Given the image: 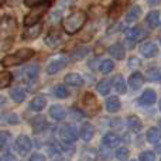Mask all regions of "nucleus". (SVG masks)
<instances>
[{
  "instance_id": "obj_1",
  "label": "nucleus",
  "mask_w": 161,
  "mask_h": 161,
  "mask_svg": "<svg viewBox=\"0 0 161 161\" xmlns=\"http://www.w3.org/2000/svg\"><path fill=\"white\" fill-rule=\"evenodd\" d=\"M86 23V13L83 10H75L67 16L62 20V28L67 34L72 36V34L78 33L80 28L85 25Z\"/></svg>"
},
{
  "instance_id": "obj_19",
  "label": "nucleus",
  "mask_w": 161,
  "mask_h": 161,
  "mask_svg": "<svg viewBox=\"0 0 161 161\" xmlns=\"http://www.w3.org/2000/svg\"><path fill=\"white\" fill-rule=\"evenodd\" d=\"M109 54H110L114 59H123L126 57V48L123 47L122 44L116 42V44L109 47Z\"/></svg>"
},
{
  "instance_id": "obj_15",
  "label": "nucleus",
  "mask_w": 161,
  "mask_h": 161,
  "mask_svg": "<svg viewBox=\"0 0 161 161\" xmlns=\"http://www.w3.org/2000/svg\"><path fill=\"white\" fill-rule=\"evenodd\" d=\"M61 42H62L61 33L57 31V30H51L50 33L47 34V37H45V44H47L48 47H51V48L58 47Z\"/></svg>"
},
{
  "instance_id": "obj_43",
  "label": "nucleus",
  "mask_w": 161,
  "mask_h": 161,
  "mask_svg": "<svg viewBox=\"0 0 161 161\" xmlns=\"http://www.w3.org/2000/svg\"><path fill=\"white\" fill-rule=\"evenodd\" d=\"M51 0H24V3L27 6H30V7H33V6L36 4H41V3H50Z\"/></svg>"
},
{
  "instance_id": "obj_56",
  "label": "nucleus",
  "mask_w": 161,
  "mask_h": 161,
  "mask_svg": "<svg viewBox=\"0 0 161 161\" xmlns=\"http://www.w3.org/2000/svg\"><path fill=\"white\" fill-rule=\"evenodd\" d=\"M160 42H161V38H160Z\"/></svg>"
},
{
  "instance_id": "obj_55",
  "label": "nucleus",
  "mask_w": 161,
  "mask_h": 161,
  "mask_svg": "<svg viewBox=\"0 0 161 161\" xmlns=\"http://www.w3.org/2000/svg\"><path fill=\"white\" fill-rule=\"evenodd\" d=\"M131 161H136V160H131Z\"/></svg>"
},
{
  "instance_id": "obj_10",
  "label": "nucleus",
  "mask_w": 161,
  "mask_h": 161,
  "mask_svg": "<svg viewBox=\"0 0 161 161\" xmlns=\"http://www.w3.org/2000/svg\"><path fill=\"white\" fill-rule=\"evenodd\" d=\"M157 53H158V47L151 41H146L140 45V54L144 58H153L157 55Z\"/></svg>"
},
{
  "instance_id": "obj_50",
  "label": "nucleus",
  "mask_w": 161,
  "mask_h": 161,
  "mask_svg": "<svg viewBox=\"0 0 161 161\" xmlns=\"http://www.w3.org/2000/svg\"><path fill=\"white\" fill-rule=\"evenodd\" d=\"M4 103H6V97L4 96H0V108H2Z\"/></svg>"
},
{
  "instance_id": "obj_21",
  "label": "nucleus",
  "mask_w": 161,
  "mask_h": 161,
  "mask_svg": "<svg viewBox=\"0 0 161 161\" xmlns=\"http://www.w3.org/2000/svg\"><path fill=\"white\" fill-rule=\"evenodd\" d=\"M105 105H106V110H108L109 113H116V112H119L120 106H122L117 96H109L108 99H106Z\"/></svg>"
},
{
  "instance_id": "obj_17",
  "label": "nucleus",
  "mask_w": 161,
  "mask_h": 161,
  "mask_svg": "<svg viewBox=\"0 0 161 161\" xmlns=\"http://www.w3.org/2000/svg\"><path fill=\"white\" fill-rule=\"evenodd\" d=\"M126 123H127V127L130 129L133 133H139L143 127L142 120H140V117L136 116V114H130V116L127 117V120H126Z\"/></svg>"
},
{
  "instance_id": "obj_40",
  "label": "nucleus",
  "mask_w": 161,
  "mask_h": 161,
  "mask_svg": "<svg viewBox=\"0 0 161 161\" xmlns=\"http://www.w3.org/2000/svg\"><path fill=\"white\" fill-rule=\"evenodd\" d=\"M69 114H71V119L72 120H80L83 116H85V113H83L80 109H78V108H71L69 109Z\"/></svg>"
},
{
  "instance_id": "obj_12",
  "label": "nucleus",
  "mask_w": 161,
  "mask_h": 161,
  "mask_svg": "<svg viewBox=\"0 0 161 161\" xmlns=\"http://www.w3.org/2000/svg\"><path fill=\"white\" fill-rule=\"evenodd\" d=\"M64 82L69 86H74V88H80V86H83V83H85V79H83L82 75L78 72H71V74H68V75H65Z\"/></svg>"
},
{
  "instance_id": "obj_51",
  "label": "nucleus",
  "mask_w": 161,
  "mask_h": 161,
  "mask_svg": "<svg viewBox=\"0 0 161 161\" xmlns=\"http://www.w3.org/2000/svg\"><path fill=\"white\" fill-rule=\"evenodd\" d=\"M157 153H161V146L160 147H157Z\"/></svg>"
},
{
  "instance_id": "obj_14",
  "label": "nucleus",
  "mask_w": 161,
  "mask_h": 161,
  "mask_svg": "<svg viewBox=\"0 0 161 161\" xmlns=\"http://www.w3.org/2000/svg\"><path fill=\"white\" fill-rule=\"evenodd\" d=\"M95 136V127L91 123H83L79 129V137L83 140V142H91Z\"/></svg>"
},
{
  "instance_id": "obj_11",
  "label": "nucleus",
  "mask_w": 161,
  "mask_h": 161,
  "mask_svg": "<svg viewBox=\"0 0 161 161\" xmlns=\"http://www.w3.org/2000/svg\"><path fill=\"white\" fill-rule=\"evenodd\" d=\"M38 71H40V67L37 64L27 65V67L23 68V71H21L23 78H24L25 82H33V80H36L37 76H38Z\"/></svg>"
},
{
  "instance_id": "obj_33",
  "label": "nucleus",
  "mask_w": 161,
  "mask_h": 161,
  "mask_svg": "<svg viewBox=\"0 0 161 161\" xmlns=\"http://www.w3.org/2000/svg\"><path fill=\"white\" fill-rule=\"evenodd\" d=\"M147 24L150 27H157L160 24V11L158 10H153L147 14V19H146Z\"/></svg>"
},
{
  "instance_id": "obj_7",
  "label": "nucleus",
  "mask_w": 161,
  "mask_h": 161,
  "mask_svg": "<svg viewBox=\"0 0 161 161\" xmlns=\"http://www.w3.org/2000/svg\"><path fill=\"white\" fill-rule=\"evenodd\" d=\"M16 150L20 156H27L31 151V147H33V143H31L30 137L25 136V134H20L16 139Z\"/></svg>"
},
{
  "instance_id": "obj_20",
  "label": "nucleus",
  "mask_w": 161,
  "mask_h": 161,
  "mask_svg": "<svg viewBox=\"0 0 161 161\" xmlns=\"http://www.w3.org/2000/svg\"><path fill=\"white\" fill-rule=\"evenodd\" d=\"M31 127H33V130L36 131V133H42V131H44L45 129L48 127L45 117H42V116H36L33 120H31Z\"/></svg>"
},
{
  "instance_id": "obj_9",
  "label": "nucleus",
  "mask_w": 161,
  "mask_h": 161,
  "mask_svg": "<svg viewBox=\"0 0 161 161\" xmlns=\"http://www.w3.org/2000/svg\"><path fill=\"white\" fill-rule=\"evenodd\" d=\"M41 30H42V25L40 24V23H37V24H33V25H28L27 28L24 30V33H23V40L24 41H30V40H36L37 37L41 34Z\"/></svg>"
},
{
  "instance_id": "obj_38",
  "label": "nucleus",
  "mask_w": 161,
  "mask_h": 161,
  "mask_svg": "<svg viewBox=\"0 0 161 161\" xmlns=\"http://www.w3.org/2000/svg\"><path fill=\"white\" fill-rule=\"evenodd\" d=\"M86 54H88V48H85V47L76 48V50L72 53V59H75V61H79V59L85 58Z\"/></svg>"
},
{
  "instance_id": "obj_41",
  "label": "nucleus",
  "mask_w": 161,
  "mask_h": 161,
  "mask_svg": "<svg viewBox=\"0 0 161 161\" xmlns=\"http://www.w3.org/2000/svg\"><path fill=\"white\" fill-rule=\"evenodd\" d=\"M139 161H156V154L153 151H143L139 156Z\"/></svg>"
},
{
  "instance_id": "obj_29",
  "label": "nucleus",
  "mask_w": 161,
  "mask_h": 161,
  "mask_svg": "<svg viewBox=\"0 0 161 161\" xmlns=\"http://www.w3.org/2000/svg\"><path fill=\"white\" fill-rule=\"evenodd\" d=\"M58 150L61 154H67V156H72L74 153H75V146H74L72 142H59L58 144Z\"/></svg>"
},
{
  "instance_id": "obj_54",
  "label": "nucleus",
  "mask_w": 161,
  "mask_h": 161,
  "mask_svg": "<svg viewBox=\"0 0 161 161\" xmlns=\"http://www.w3.org/2000/svg\"><path fill=\"white\" fill-rule=\"evenodd\" d=\"M4 2H6V0H0V6H2L3 3H4Z\"/></svg>"
},
{
  "instance_id": "obj_3",
  "label": "nucleus",
  "mask_w": 161,
  "mask_h": 161,
  "mask_svg": "<svg viewBox=\"0 0 161 161\" xmlns=\"http://www.w3.org/2000/svg\"><path fill=\"white\" fill-rule=\"evenodd\" d=\"M80 103L83 106V113H86L88 116H96L100 112V103L97 102V97L92 92H85L82 95Z\"/></svg>"
},
{
  "instance_id": "obj_2",
  "label": "nucleus",
  "mask_w": 161,
  "mask_h": 161,
  "mask_svg": "<svg viewBox=\"0 0 161 161\" xmlns=\"http://www.w3.org/2000/svg\"><path fill=\"white\" fill-rule=\"evenodd\" d=\"M34 55H36V51L33 48H20L14 54H8V55L3 57L0 59V65H3L6 68L14 67V65H21L24 62H27L28 59H31Z\"/></svg>"
},
{
  "instance_id": "obj_25",
  "label": "nucleus",
  "mask_w": 161,
  "mask_h": 161,
  "mask_svg": "<svg viewBox=\"0 0 161 161\" xmlns=\"http://www.w3.org/2000/svg\"><path fill=\"white\" fill-rule=\"evenodd\" d=\"M50 116L53 117L54 120H57V122H61V120L65 119V110L62 106L59 105H53L50 108Z\"/></svg>"
},
{
  "instance_id": "obj_8",
  "label": "nucleus",
  "mask_w": 161,
  "mask_h": 161,
  "mask_svg": "<svg viewBox=\"0 0 161 161\" xmlns=\"http://www.w3.org/2000/svg\"><path fill=\"white\" fill-rule=\"evenodd\" d=\"M67 65V58L65 57H55L54 59H51L50 64L47 65V74L48 75H55L57 72H59L61 69H64Z\"/></svg>"
},
{
  "instance_id": "obj_23",
  "label": "nucleus",
  "mask_w": 161,
  "mask_h": 161,
  "mask_svg": "<svg viewBox=\"0 0 161 161\" xmlns=\"http://www.w3.org/2000/svg\"><path fill=\"white\" fill-rule=\"evenodd\" d=\"M146 137H147L148 143H151V144H158V143L161 142V130L157 129V127H150L147 130Z\"/></svg>"
},
{
  "instance_id": "obj_13",
  "label": "nucleus",
  "mask_w": 161,
  "mask_h": 161,
  "mask_svg": "<svg viewBox=\"0 0 161 161\" xmlns=\"http://www.w3.org/2000/svg\"><path fill=\"white\" fill-rule=\"evenodd\" d=\"M147 36H148V33L143 27H131L129 30H126V37L129 40H133V41H139V40L144 38Z\"/></svg>"
},
{
  "instance_id": "obj_16",
  "label": "nucleus",
  "mask_w": 161,
  "mask_h": 161,
  "mask_svg": "<svg viewBox=\"0 0 161 161\" xmlns=\"http://www.w3.org/2000/svg\"><path fill=\"white\" fill-rule=\"evenodd\" d=\"M143 82H144L143 74L139 72V71L133 72V74L130 75V78H129V86H130L133 91H137V89L142 88V86H143Z\"/></svg>"
},
{
  "instance_id": "obj_27",
  "label": "nucleus",
  "mask_w": 161,
  "mask_h": 161,
  "mask_svg": "<svg viewBox=\"0 0 161 161\" xmlns=\"http://www.w3.org/2000/svg\"><path fill=\"white\" fill-rule=\"evenodd\" d=\"M47 105V100L44 96H36L33 100L30 102V110L33 112H41L42 109Z\"/></svg>"
},
{
  "instance_id": "obj_44",
  "label": "nucleus",
  "mask_w": 161,
  "mask_h": 161,
  "mask_svg": "<svg viewBox=\"0 0 161 161\" xmlns=\"http://www.w3.org/2000/svg\"><path fill=\"white\" fill-rule=\"evenodd\" d=\"M140 65V59L139 58H130L129 59V68H136V67H139Z\"/></svg>"
},
{
  "instance_id": "obj_35",
  "label": "nucleus",
  "mask_w": 161,
  "mask_h": 161,
  "mask_svg": "<svg viewBox=\"0 0 161 161\" xmlns=\"http://www.w3.org/2000/svg\"><path fill=\"white\" fill-rule=\"evenodd\" d=\"M97 157H99V158H102L103 161L110 160V157H112L110 147H108L106 144H102L99 147V150H97Z\"/></svg>"
},
{
  "instance_id": "obj_53",
  "label": "nucleus",
  "mask_w": 161,
  "mask_h": 161,
  "mask_svg": "<svg viewBox=\"0 0 161 161\" xmlns=\"http://www.w3.org/2000/svg\"><path fill=\"white\" fill-rule=\"evenodd\" d=\"M158 108H160V110H161V99H160V102H158Z\"/></svg>"
},
{
  "instance_id": "obj_26",
  "label": "nucleus",
  "mask_w": 161,
  "mask_h": 161,
  "mask_svg": "<svg viewBox=\"0 0 161 161\" xmlns=\"http://www.w3.org/2000/svg\"><path fill=\"white\" fill-rule=\"evenodd\" d=\"M112 85H113V88L116 89L117 93H126V91H127V85H126V80L123 78V75H116L113 79V82H112Z\"/></svg>"
},
{
  "instance_id": "obj_22",
  "label": "nucleus",
  "mask_w": 161,
  "mask_h": 161,
  "mask_svg": "<svg viewBox=\"0 0 161 161\" xmlns=\"http://www.w3.org/2000/svg\"><path fill=\"white\" fill-rule=\"evenodd\" d=\"M103 144H106L108 147H117V146L120 144V137L117 136L116 133H106L105 136H103V140H102Z\"/></svg>"
},
{
  "instance_id": "obj_18",
  "label": "nucleus",
  "mask_w": 161,
  "mask_h": 161,
  "mask_svg": "<svg viewBox=\"0 0 161 161\" xmlns=\"http://www.w3.org/2000/svg\"><path fill=\"white\" fill-rule=\"evenodd\" d=\"M157 100V93L156 91H153V89H146L144 92L142 93V96H140V103H143V105H154V102Z\"/></svg>"
},
{
  "instance_id": "obj_30",
  "label": "nucleus",
  "mask_w": 161,
  "mask_h": 161,
  "mask_svg": "<svg viewBox=\"0 0 161 161\" xmlns=\"http://www.w3.org/2000/svg\"><path fill=\"white\" fill-rule=\"evenodd\" d=\"M10 97L13 99V102L21 103V102H24V99H25V92L23 91L21 88H13L10 91Z\"/></svg>"
},
{
  "instance_id": "obj_34",
  "label": "nucleus",
  "mask_w": 161,
  "mask_h": 161,
  "mask_svg": "<svg viewBox=\"0 0 161 161\" xmlns=\"http://www.w3.org/2000/svg\"><path fill=\"white\" fill-rule=\"evenodd\" d=\"M13 80V75L7 71H0V89L7 88Z\"/></svg>"
},
{
  "instance_id": "obj_24",
  "label": "nucleus",
  "mask_w": 161,
  "mask_h": 161,
  "mask_svg": "<svg viewBox=\"0 0 161 161\" xmlns=\"http://www.w3.org/2000/svg\"><path fill=\"white\" fill-rule=\"evenodd\" d=\"M140 16H142V8H140V6H131V7L129 8V11L126 13V21L134 23L140 19Z\"/></svg>"
},
{
  "instance_id": "obj_48",
  "label": "nucleus",
  "mask_w": 161,
  "mask_h": 161,
  "mask_svg": "<svg viewBox=\"0 0 161 161\" xmlns=\"http://www.w3.org/2000/svg\"><path fill=\"white\" fill-rule=\"evenodd\" d=\"M58 19H59V11H55V13H54L53 16H51V21H53V23H55Z\"/></svg>"
},
{
  "instance_id": "obj_5",
  "label": "nucleus",
  "mask_w": 161,
  "mask_h": 161,
  "mask_svg": "<svg viewBox=\"0 0 161 161\" xmlns=\"http://www.w3.org/2000/svg\"><path fill=\"white\" fill-rule=\"evenodd\" d=\"M50 7V3H41V4H36L33 6V8L30 10V13L25 14L24 17V25L28 27V25L37 24V23L41 20V17L45 14V11Z\"/></svg>"
},
{
  "instance_id": "obj_49",
  "label": "nucleus",
  "mask_w": 161,
  "mask_h": 161,
  "mask_svg": "<svg viewBox=\"0 0 161 161\" xmlns=\"http://www.w3.org/2000/svg\"><path fill=\"white\" fill-rule=\"evenodd\" d=\"M147 3H148L150 6H154V4H158L160 0H147Z\"/></svg>"
},
{
  "instance_id": "obj_4",
  "label": "nucleus",
  "mask_w": 161,
  "mask_h": 161,
  "mask_svg": "<svg viewBox=\"0 0 161 161\" xmlns=\"http://www.w3.org/2000/svg\"><path fill=\"white\" fill-rule=\"evenodd\" d=\"M17 30V21L14 17L4 16L0 20V41H6V40L11 38L16 34Z\"/></svg>"
},
{
  "instance_id": "obj_47",
  "label": "nucleus",
  "mask_w": 161,
  "mask_h": 161,
  "mask_svg": "<svg viewBox=\"0 0 161 161\" xmlns=\"http://www.w3.org/2000/svg\"><path fill=\"white\" fill-rule=\"evenodd\" d=\"M8 123H11V125H17L19 123V117L16 116V114H10L8 116V120H7Z\"/></svg>"
},
{
  "instance_id": "obj_45",
  "label": "nucleus",
  "mask_w": 161,
  "mask_h": 161,
  "mask_svg": "<svg viewBox=\"0 0 161 161\" xmlns=\"http://www.w3.org/2000/svg\"><path fill=\"white\" fill-rule=\"evenodd\" d=\"M30 161H45V157L40 153H36L30 157Z\"/></svg>"
},
{
  "instance_id": "obj_42",
  "label": "nucleus",
  "mask_w": 161,
  "mask_h": 161,
  "mask_svg": "<svg viewBox=\"0 0 161 161\" xmlns=\"http://www.w3.org/2000/svg\"><path fill=\"white\" fill-rule=\"evenodd\" d=\"M8 140H10V133L8 131H0V150L7 146Z\"/></svg>"
},
{
  "instance_id": "obj_39",
  "label": "nucleus",
  "mask_w": 161,
  "mask_h": 161,
  "mask_svg": "<svg viewBox=\"0 0 161 161\" xmlns=\"http://www.w3.org/2000/svg\"><path fill=\"white\" fill-rule=\"evenodd\" d=\"M54 93H55L57 97H59V99H64V97H67L68 92H67V88H65L64 85H57L55 88H54Z\"/></svg>"
},
{
  "instance_id": "obj_6",
  "label": "nucleus",
  "mask_w": 161,
  "mask_h": 161,
  "mask_svg": "<svg viewBox=\"0 0 161 161\" xmlns=\"http://www.w3.org/2000/svg\"><path fill=\"white\" fill-rule=\"evenodd\" d=\"M59 139L62 142H72L75 143L79 137V131L78 129L75 127L74 125H64L61 129H59Z\"/></svg>"
},
{
  "instance_id": "obj_46",
  "label": "nucleus",
  "mask_w": 161,
  "mask_h": 161,
  "mask_svg": "<svg viewBox=\"0 0 161 161\" xmlns=\"http://www.w3.org/2000/svg\"><path fill=\"white\" fill-rule=\"evenodd\" d=\"M0 161H17V160H16V157H14L13 154L7 153V154H4V156H3V158Z\"/></svg>"
},
{
  "instance_id": "obj_31",
  "label": "nucleus",
  "mask_w": 161,
  "mask_h": 161,
  "mask_svg": "<svg viewBox=\"0 0 161 161\" xmlns=\"http://www.w3.org/2000/svg\"><path fill=\"white\" fill-rule=\"evenodd\" d=\"M146 78H147L150 82H157V80H161V69L157 67L154 68H148L146 71Z\"/></svg>"
},
{
  "instance_id": "obj_28",
  "label": "nucleus",
  "mask_w": 161,
  "mask_h": 161,
  "mask_svg": "<svg viewBox=\"0 0 161 161\" xmlns=\"http://www.w3.org/2000/svg\"><path fill=\"white\" fill-rule=\"evenodd\" d=\"M97 151L95 148H83L79 154V161H96Z\"/></svg>"
},
{
  "instance_id": "obj_37",
  "label": "nucleus",
  "mask_w": 161,
  "mask_h": 161,
  "mask_svg": "<svg viewBox=\"0 0 161 161\" xmlns=\"http://www.w3.org/2000/svg\"><path fill=\"white\" fill-rule=\"evenodd\" d=\"M129 148L127 147H119L116 150V154H114V156H116V158L119 160V161H125V160H127L129 158Z\"/></svg>"
},
{
  "instance_id": "obj_36",
  "label": "nucleus",
  "mask_w": 161,
  "mask_h": 161,
  "mask_svg": "<svg viewBox=\"0 0 161 161\" xmlns=\"http://www.w3.org/2000/svg\"><path fill=\"white\" fill-rule=\"evenodd\" d=\"M113 68H114V64H113V61H110V59H103V61L100 62V65H99V71L102 74L112 72Z\"/></svg>"
},
{
  "instance_id": "obj_32",
  "label": "nucleus",
  "mask_w": 161,
  "mask_h": 161,
  "mask_svg": "<svg viewBox=\"0 0 161 161\" xmlns=\"http://www.w3.org/2000/svg\"><path fill=\"white\" fill-rule=\"evenodd\" d=\"M110 88H112V82L109 79H100L96 85V89L100 95H109Z\"/></svg>"
},
{
  "instance_id": "obj_52",
  "label": "nucleus",
  "mask_w": 161,
  "mask_h": 161,
  "mask_svg": "<svg viewBox=\"0 0 161 161\" xmlns=\"http://www.w3.org/2000/svg\"><path fill=\"white\" fill-rule=\"evenodd\" d=\"M158 129H160V130H161V119L158 120Z\"/></svg>"
}]
</instances>
